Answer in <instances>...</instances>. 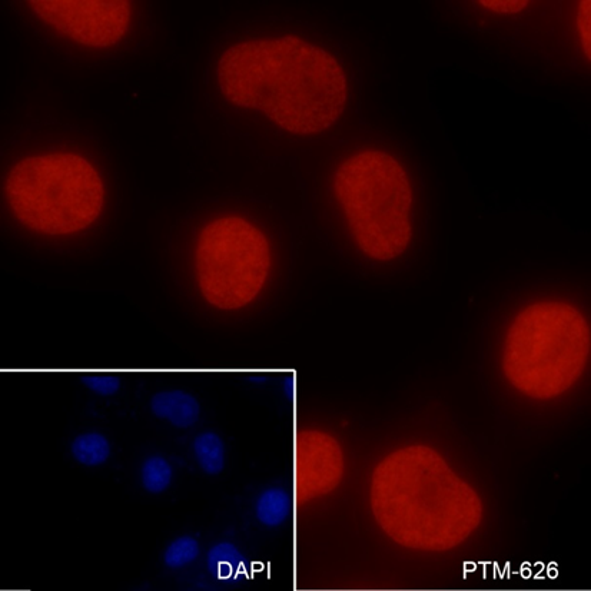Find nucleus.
I'll list each match as a JSON object with an SVG mask.
<instances>
[{"label": "nucleus", "mask_w": 591, "mask_h": 591, "mask_svg": "<svg viewBox=\"0 0 591 591\" xmlns=\"http://www.w3.org/2000/svg\"><path fill=\"white\" fill-rule=\"evenodd\" d=\"M480 5L488 11L513 15V13L523 12L529 6V2L527 0H481Z\"/></svg>", "instance_id": "nucleus-18"}, {"label": "nucleus", "mask_w": 591, "mask_h": 591, "mask_svg": "<svg viewBox=\"0 0 591 591\" xmlns=\"http://www.w3.org/2000/svg\"><path fill=\"white\" fill-rule=\"evenodd\" d=\"M271 268V252L260 229L225 217L202 229L197 248L199 288L219 310H238L254 301Z\"/></svg>", "instance_id": "nucleus-6"}, {"label": "nucleus", "mask_w": 591, "mask_h": 591, "mask_svg": "<svg viewBox=\"0 0 591 591\" xmlns=\"http://www.w3.org/2000/svg\"><path fill=\"white\" fill-rule=\"evenodd\" d=\"M371 509L391 540L421 551L454 549L483 520L476 490L426 446L401 448L378 464Z\"/></svg>", "instance_id": "nucleus-2"}, {"label": "nucleus", "mask_w": 591, "mask_h": 591, "mask_svg": "<svg viewBox=\"0 0 591 591\" xmlns=\"http://www.w3.org/2000/svg\"><path fill=\"white\" fill-rule=\"evenodd\" d=\"M28 5L56 31L91 48L121 41L131 21L128 0H29Z\"/></svg>", "instance_id": "nucleus-7"}, {"label": "nucleus", "mask_w": 591, "mask_h": 591, "mask_svg": "<svg viewBox=\"0 0 591 591\" xmlns=\"http://www.w3.org/2000/svg\"><path fill=\"white\" fill-rule=\"evenodd\" d=\"M292 501L290 494L281 488H270L258 498L255 513L264 526L277 527L290 517Z\"/></svg>", "instance_id": "nucleus-10"}, {"label": "nucleus", "mask_w": 591, "mask_h": 591, "mask_svg": "<svg viewBox=\"0 0 591 591\" xmlns=\"http://www.w3.org/2000/svg\"><path fill=\"white\" fill-rule=\"evenodd\" d=\"M82 383L99 395H114L121 388V380L116 375H85Z\"/></svg>", "instance_id": "nucleus-17"}, {"label": "nucleus", "mask_w": 591, "mask_h": 591, "mask_svg": "<svg viewBox=\"0 0 591 591\" xmlns=\"http://www.w3.org/2000/svg\"><path fill=\"white\" fill-rule=\"evenodd\" d=\"M199 554V544L194 537L184 536L172 541L164 554L166 566L171 569H181L188 566L192 561L197 560Z\"/></svg>", "instance_id": "nucleus-15"}, {"label": "nucleus", "mask_w": 591, "mask_h": 591, "mask_svg": "<svg viewBox=\"0 0 591 591\" xmlns=\"http://www.w3.org/2000/svg\"><path fill=\"white\" fill-rule=\"evenodd\" d=\"M590 341L589 324L576 308L564 302L531 305L507 334L504 374L527 397H559L583 375Z\"/></svg>", "instance_id": "nucleus-3"}, {"label": "nucleus", "mask_w": 591, "mask_h": 591, "mask_svg": "<svg viewBox=\"0 0 591 591\" xmlns=\"http://www.w3.org/2000/svg\"><path fill=\"white\" fill-rule=\"evenodd\" d=\"M577 31H579L581 49L587 59H591V0H581L577 12Z\"/></svg>", "instance_id": "nucleus-16"}, {"label": "nucleus", "mask_w": 591, "mask_h": 591, "mask_svg": "<svg viewBox=\"0 0 591 591\" xmlns=\"http://www.w3.org/2000/svg\"><path fill=\"white\" fill-rule=\"evenodd\" d=\"M172 467L164 457L154 456L148 458L142 466V484L146 491L152 494L164 493L172 483Z\"/></svg>", "instance_id": "nucleus-14"}, {"label": "nucleus", "mask_w": 591, "mask_h": 591, "mask_svg": "<svg viewBox=\"0 0 591 591\" xmlns=\"http://www.w3.org/2000/svg\"><path fill=\"white\" fill-rule=\"evenodd\" d=\"M5 191L16 218L46 235L82 231L104 208L101 177L86 159L73 154L23 159L9 174Z\"/></svg>", "instance_id": "nucleus-5"}, {"label": "nucleus", "mask_w": 591, "mask_h": 591, "mask_svg": "<svg viewBox=\"0 0 591 591\" xmlns=\"http://www.w3.org/2000/svg\"><path fill=\"white\" fill-rule=\"evenodd\" d=\"M208 569L219 580H234L244 573L245 559L231 543H221L208 553Z\"/></svg>", "instance_id": "nucleus-11"}, {"label": "nucleus", "mask_w": 591, "mask_h": 591, "mask_svg": "<svg viewBox=\"0 0 591 591\" xmlns=\"http://www.w3.org/2000/svg\"><path fill=\"white\" fill-rule=\"evenodd\" d=\"M334 188L361 251L377 261L400 257L413 237V189L403 166L384 152H361L340 166Z\"/></svg>", "instance_id": "nucleus-4"}, {"label": "nucleus", "mask_w": 591, "mask_h": 591, "mask_svg": "<svg viewBox=\"0 0 591 591\" xmlns=\"http://www.w3.org/2000/svg\"><path fill=\"white\" fill-rule=\"evenodd\" d=\"M195 457L199 467L209 474L217 476L225 467V447L218 434L202 433L194 441Z\"/></svg>", "instance_id": "nucleus-12"}, {"label": "nucleus", "mask_w": 591, "mask_h": 591, "mask_svg": "<svg viewBox=\"0 0 591 591\" xmlns=\"http://www.w3.org/2000/svg\"><path fill=\"white\" fill-rule=\"evenodd\" d=\"M344 476V454L330 434L301 431L295 441V491L300 504L330 494Z\"/></svg>", "instance_id": "nucleus-8"}, {"label": "nucleus", "mask_w": 591, "mask_h": 591, "mask_svg": "<svg viewBox=\"0 0 591 591\" xmlns=\"http://www.w3.org/2000/svg\"><path fill=\"white\" fill-rule=\"evenodd\" d=\"M72 456L83 466H101L111 456V446L102 434H82L72 443Z\"/></svg>", "instance_id": "nucleus-13"}, {"label": "nucleus", "mask_w": 591, "mask_h": 591, "mask_svg": "<svg viewBox=\"0 0 591 591\" xmlns=\"http://www.w3.org/2000/svg\"><path fill=\"white\" fill-rule=\"evenodd\" d=\"M222 94L295 135L327 131L344 114L348 85L330 52L294 35L237 43L218 63Z\"/></svg>", "instance_id": "nucleus-1"}, {"label": "nucleus", "mask_w": 591, "mask_h": 591, "mask_svg": "<svg viewBox=\"0 0 591 591\" xmlns=\"http://www.w3.org/2000/svg\"><path fill=\"white\" fill-rule=\"evenodd\" d=\"M151 410L156 417L169 421L172 426L188 428L197 423L201 408L194 395L177 390L155 394L151 400Z\"/></svg>", "instance_id": "nucleus-9"}]
</instances>
